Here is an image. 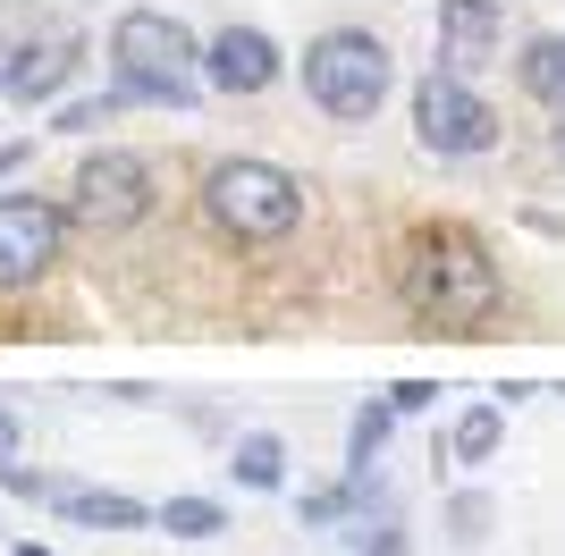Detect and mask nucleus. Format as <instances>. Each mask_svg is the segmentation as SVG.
Instances as JSON below:
<instances>
[{
  "label": "nucleus",
  "mask_w": 565,
  "mask_h": 556,
  "mask_svg": "<svg viewBox=\"0 0 565 556\" xmlns=\"http://www.w3.org/2000/svg\"><path fill=\"white\" fill-rule=\"evenodd\" d=\"M397 287H405V312L430 329H481L507 303V278L472 228H423L397 261Z\"/></svg>",
  "instance_id": "1"
},
{
  "label": "nucleus",
  "mask_w": 565,
  "mask_h": 556,
  "mask_svg": "<svg viewBox=\"0 0 565 556\" xmlns=\"http://www.w3.org/2000/svg\"><path fill=\"white\" fill-rule=\"evenodd\" d=\"M110 76H118V93H136V101L186 110L194 93H203V43H194L169 9H127V18L110 25Z\"/></svg>",
  "instance_id": "2"
},
{
  "label": "nucleus",
  "mask_w": 565,
  "mask_h": 556,
  "mask_svg": "<svg viewBox=\"0 0 565 556\" xmlns=\"http://www.w3.org/2000/svg\"><path fill=\"white\" fill-rule=\"evenodd\" d=\"M203 211H212V228L236 236V245H279V236L305 228V185L287 178L279 161H254V152H236L203 178Z\"/></svg>",
  "instance_id": "3"
},
{
  "label": "nucleus",
  "mask_w": 565,
  "mask_h": 556,
  "mask_svg": "<svg viewBox=\"0 0 565 556\" xmlns=\"http://www.w3.org/2000/svg\"><path fill=\"white\" fill-rule=\"evenodd\" d=\"M388 43L363 34V25H330V34H312L305 43V93L312 110L338 118V127H363V118L388 101Z\"/></svg>",
  "instance_id": "4"
},
{
  "label": "nucleus",
  "mask_w": 565,
  "mask_h": 556,
  "mask_svg": "<svg viewBox=\"0 0 565 556\" xmlns=\"http://www.w3.org/2000/svg\"><path fill=\"white\" fill-rule=\"evenodd\" d=\"M152 161L143 152H118V143H102V152H85L68 178V220L94 236H127L136 220H152Z\"/></svg>",
  "instance_id": "5"
},
{
  "label": "nucleus",
  "mask_w": 565,
  "mask_h": 556,
  "mask_svg": "<svg viewBox=\"0 0 565 556\" xmlns=\"http://www.w3.org/2000/svg\"><path fill=\"white\" fill-rule=\"evenodd\" d=\"M414 136H423V152H439V161H472V152L498 143V110L472 93V76L430 68L423 85H414Z\"/></svg>",
  "instance_id": "6"
},
{
  "label": "nucleus",
  "mask_w": 565,
  "mask_h": 556,
  "mask_svg": "<svg viewBox=\"0 0 565 556\" xmlns=\"http://www.w3.org/2000/svg\"><path fill=\"white\" fill-rule=\"evenodd\" d=\"M68 245V211L51 194H0V287H34Z\"/></svg>",
  "instance_id": "7"
},
{
  "label": "nucleus",
  "mask_w": 565,
  "mask_h": 556,
  "mask_svg": "<svg viewBox=\"0 0 565 556\" xmlns=\"http://www.w3.org/2000/svg\"><path fill=\"white\" fill-rule=\"evenodd\" d=\"M279 43L262 34V25H220L212 43H203V85L212 93H228V101H254V93H270L279 85Z\"/></svg>",
  "instance_id": "8"
},
{
  "label": "nucleus",
  "mask_w": 565,
  "mask_h": 556,
  "mask_svg": "<svg viewBox=\"0 0 565 556\" xmlns=\"http://www.w3.org/2000/svg\"><path fill=\"white\" fill-rule=\"evenodd\" d=\"M76 68H85V43H76V34H25V43L0 60V85H9V101L43 110V101H60V93H68Z\"/></svg>",
  "instance_id": "9"
},
{
  "label": "nucleus",
  "mask_w": 565,
  "mask_h": 556,
  "mask_svg": "<svg viewBox=\"0 0 565 556\" xmlns=\"http://www.w3.org/2000/svg\"><path fill=\"white\" fill-rule=\"evenodd\" d=\"M507 51V9L498 0H439V68L448 76H481Z\"/></svg>",
  "instance_id": "10"
},
{
  "label": "nucleus",
  "mask_w": 565,
  "mask_h": 556,
  "mask_svg": "<svg viewBox=\"0 0 565 556\" xmlns=\"http://www.w3.org/2000/svg\"><path fill=\"white\" fill-rule=\"evenodd\" d=\"M51 506L68 514L76 532H143V523H152V506L127 498V489H60Z\"/></svg>",
  "instance_id": "11"
},
{
  "label": "nucleus",
  "mask_w": 565,
  "mask_h": 556,
  "mask_svg": "<svg viewBox=\"0 0 565 556\" xmlns=\"http://www.w3.org/2000/svg\"><path fill=\"white\" fill-rule=\"evenodd\" d=\"M515 76H523V93H532V101L565 110V34H541V43H523Z\"/></svg>",
  "instance_id": "12"
},
{
  "label": "nucleus",
  "mask_w": 565,
  "mask_h": 556,
  "mask_svg": "<svg viewBox=\"0 0 565 556\" xmlns=\"http://www.w3.org/2000/svg\"><path fill=\"white\" fill-rule=\"evenodd\" d=\"M228 472H236V489H279L287 481V447L270 439V430H245V439L228 447Z\"/></svg>",
  "instance_id": "13"
},
{
  "label": "nucleus",
  "mask_w": 565,
  "mask_h": 556,
  "mask_svg": "<svg viewBox=\"0 0 565 556\" xmlns=\"http://www.w3.org/2000/svg\"><path fill=\"white\" fill-rule=\"evenodd\" d=\"M388 430H397V405H363L347 430V481H372V463L388 456Z\"/></svg>",
  "instance_id": "14"
},
{
  "label": "nucleus",
  "mask_w": 565,
  "mask_h": 556,
  "mask_svg": "<svg viewBox=\"0 0 565 556\" xmlns=\"http://www.w3.org/2000/svg\"><path fill=\"white\" fill-rule=\"evenodd\" d=\"M152 523H161L169 539H220L228 532V506H220V498H169V506H152Z\"/></svg>",
  "instance_id": "15"
},
{
  "label": "nucleus",
  "mask_w": 565,
  "mask_h": 556,
  "mask_svg": "<svg viewBox=\"0 0 565 556\" xmlns=\"http://www.w3.org/2000/svg\"><path fill=\"white\" fill-rule=\"evenodd\" d=\"M498 439H507V405H465V421H456V463H490Z\"/></svg>",
  "instance_id": "16"
},
{
  "label": "nucleus",
  "mask_w": 565,
  "mask_h": 556,
  "mask_svg": "<svg viewBox=\"0 0 565 556\" xmlns=\"http://www.w3.org/2000/svg\"><path fill=\"white\" fill-rule=\"evenodd\" d=\"M118 93H76V101H60V136H94V127H110Z\"/></svg>",
  "instance_id": "17"
},
{
  "label": "nucleus",
  "mask_w": 565,
  "mask_h": 556,
  "mask_svg": "<svg viewBox=\"0 0 565 556\" xmlns=\"http://www.w3.org/2000/svg\"><path fill=\"white\" fill-rule=\"evenodd\" d=\"M0 489H9V498H34V506L60 498V481H51L43 463H18V456H0Z\"/></svg>",
  "instance_id": "18"
},
{
  "label": "nucleus",
  "mask_w": 565,
  "mask_h": 556,
  "mask_svg": "<svg viewBox=\"0 0 565 556\" xmlns=\"http://www.w3.org/2000/svg\"><path fill=\"white\" fill-rule=\"evenodd\" d=\"M448 523H456V548H472V539L490 532V498H456V506H448Z\"/></svg>",
  "instance_id": "19"
},
{
  "label": "nucleus",
  "mask_w": 565,
  "mask_h": 556,
  "mask_svg": "<svg viewBox=\"0 0 565 556\" xmlns=\"http://www.w3.org/2000/svg\"><path fill=\"white\" fill-rule=\"evenodd\" d=\"M354 548H363V556H405V523H397V514H380V532L363 523V532H354Z\"/></svg>",
  "instance_id": "20"
},
{
  "label": "nucleus",
  "mask_w": 565,
  "mask_h": 556,
  "mask_svg": "<svg viewBox=\"0 0 565 556\" xmlns=\"http://www.w3.org/2000/svg\"><path fill=\"white\" fill-rule=\"evenodd\" d=\"M430 396H439V388H430V379H405V388H388V405H397V414H423Z\"/></svg>",
  "instance_id": "21"
},
{
  "label": "nucleus",
  "mask_w": 565,
  "mask_h": 556,
  "mask_svg": "<svg viewBox=\"0 0 565 556\" xmlns=\"http://www.w3.org/2000/svg\"><path fill=\"white\" fill-rule=\"evenodd\" d=\"M25 447V421H18V405H0V456H18Z\"/></svg>",
  "instance_id": "22"
},
{
  "label": "nucleus",
  "mask_w": 565,
  "mask_h": 556,
  "mask_svg": "<svg viewBox=\"0 0 565 556\" xmlns=\"http://www.w3.org/2000/svg\"><path fill=\"white\" fill-rule=\"evenodd\" d=\"M18 169H25V143H0V185L18 178Z\"/></svg>",
  "instance_id": "23"
},
{
  "label": "nucleus",
  "mask_w": 565,
  "mask_h": 556,
  "mask_svg": "<svg viewBox=\"0 0 565 556\" xmlns=\"http://www.w3.org/2000/svg\"><path fill=\"white\" fill-rule=\"evenodd\" d=\"M557 161H565V110H557Z\"/></svg>",
  "instance_id": "24"
},
{
  "label": "nucleus",
  "mask_w": 565,
  "mask_h": 556,
  "mask_svg": "<svg viewBox=\"0 0 565 556\" xmlns=\"http://www.w3.org/2000/svg\"><path fill=\"white\" fill-rule=\"evenodd\" d=\"M0 101H9V85H0Z\"/></svg>",
  "instance_id": "25"
}]
</instances>
